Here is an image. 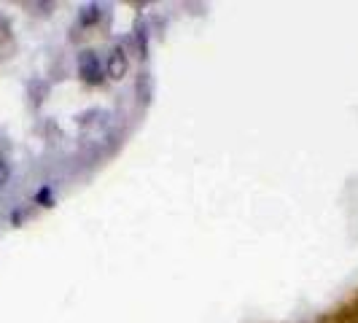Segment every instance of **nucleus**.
<instances>
[{
	"mask_svg": "<svg viewBox=\"0 0 358 323\" xmlns=\"http://www.w3.org/2000/svg\"><path fill=\"white\" fill-rule=\"evenodd\" d=\"M97 17H100V11H97L94 6H90V8H84V14H81V24H92V22H97Z\"/></svg>",
	"mask_w": 358,
	"mask_h": 323,
	"instance_id": "obj_3",
	"label": "nucleus"
},
{
	"mask_svg": "<svg viewBox=\"0 0 358 323\" xmlns=\"http://www.w3.org/2000/svg\"><path fill=\"white\" fill-rule=\"evenodd\" d=\"M78 76L92 87L103 84L106 81V62L100 59V54L92 52V49H84L78 54Z\"/></svg>",
	"mask_w": 358,
	"mask_h": 323,
	"instance_id": "obj_1",
	"label": "nucleus"
},
{
	"mask_svg": "<svg viewBox=\"0 0 358 323\" xmlns=\"http://www.w3.org/2000/svg\"><path fill=\"white\" fill-rule=\"evenodd\" d=\"M129 71V57L122 46H113L106 57V76L108 78H113V81H122Z\"/></svg>",
	"mask_w": 358,
	"mask_h": 323,
	"instance_id": "obj_2",
	"label": "nucleus"
},
{
	"mask_svg": "<svg viewBox=\"0 0 358 323\" xmlns=\"http://www.w3.org/2000/svg\"><path fill=\"white\" fill-rule=\"evenodd\" d=\"M8 178H11V164L6 159H0V189L8 183Z\"/></svg>",
	"mask_w": 358,
	"mask_h": 323,
	"instance_id": "obj_4",
	"label": "nucleus"
}]
</instances>
